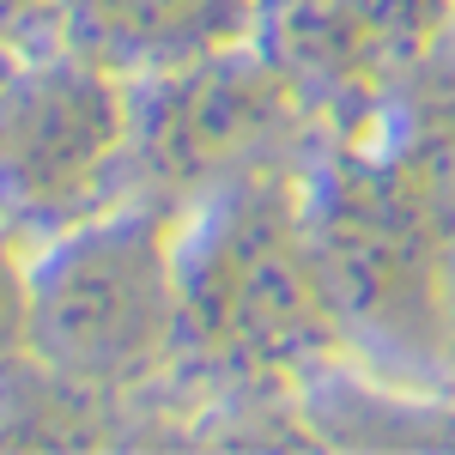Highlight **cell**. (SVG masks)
Here are the masks:
<instances>
[{"mask_svg":"<svg viewBox=\"0 0 455 455\" xmlns=\"http://www.w3.org/2000/svg\"><path fill=\"white\" fill-rule=\"evenodd\" d=\"M182 334L176 243L158 212L73 219L31 267V358L73 383H122Z\"/></svg>","mask_w":455,"mask_h":455,"instance_id":"1","label":"cell"},{"mask_svg":"<svg viewBox=\"0 0 455 455\" xmlns=\"http://www.w3.org/2000/svg\"><path fill=\"white\" fill-rule=\"evenodd\" d=\"M176 285L182 328L237 358H291L328 328L310 225L267 176H231L201 237L176 249Z\"/></svg>","mask_w":455,"mask_h":455,"instance_id":"2","label":"cell"},{"mask_svg":"<svg viewBox=\"0 0 455 455\" xmlns=\"http://www.w3.org/2000/svg\"><path fill=\"white\" fill-rule=\"evenodd\" d=\"M128 164V92L85 61L12 68L0 85V225H73Z\"/></svg>","mask_w":455,"mask_h":455,"instance_id":"3","label":"cell"},{"mask_svg":"<svg viewBox=\"0 0 455 455\" xmlns=\"http://www.w3.org/2000/svg\"><path fill=\"white\" fill-rule=\"evenodd\" d=\"M310 249L322 267L328 310L347 315H419L431 298V237L425 207L395 176L358 171L310 212Z\"/></svg>","mask_w":455,"mask_h":455,"instance_id":"4","label":"cell"},{"mask_svg":"<svg viewBox=\"0 0 455 455\" xmlns=\"http://www.w3.org/2000/svg\"><path fill=\"white\" fill-rule=\"evenodd\" d=\"M280 122V79L255 61H207L128 98V158L164 182L243 176L249 146Z\"/></svg>","mask_w":455,"mask_h":455,"instance_id":"5","label":"cell"},{"mask_svg":"<svg viewBox=\"0 0 455 455\" xmlns=\"http://www.w3.org/2000/svg\"><path fill=\"white\" fill-rule=\"evenodd\" d=\"M401 0H291L285 6V61L291 68H358L388 36H401Z\"/></svg>","mask_w":455,"mask_h":455,"instance_id":"6","label":"cell"},{"mask_svg":"<svg viewBox=\"0 0 455 455\" xmlns=\"http://www.w3.org/2000/svg\"><path fill=\"white\" fill-rule=\"evenodd\" d=\"M31 358V267L12 249V225H0V377Z\"/></svg>","mask_w":455,"mask_h":455,"instance_id":"7","label":"cell"},{"mask_svg":"<svg viewBox=\"0 0 455 455\" xmlns=\"http://www.w3.org/2000/svg\"><path fill=\"white\" fill-rule=\"evenodd\" d=\"M25 6H31V0H0V19H6V12H25Z\"/></svg>","mask_w":455,"mask_h":455,"instance_id":"8","label":"cell"},{"mask_svg":"<svg viewBox=\"0 0 455 455\" xmlns=\"http://www.w3.org/2000/svg\"><path fill=\"white\" fill-rule=\"evenodd\" d=\"M6 73H12V68H6V61H0V85H6Z\"/></svg>","mask_w":455,"mask_h":455,"instance_id":"9","label":"cell"}]
</instances>
